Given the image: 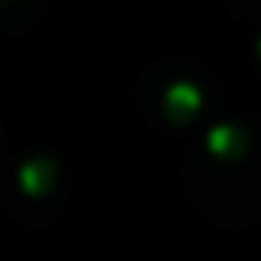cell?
Returning <instances> with one entry per match:
<instances>
[{"instance_id": "cell-2", "label": "cell", "mask_w": 261, "mask_h": 261, "mask_svg": "<svg viewBox=\"0 0 261 261\" xmlns=\"http://www.w3.org/2000/svg\"><path fill=\"white\" fill-rule=\"evenodd\" d=\"M243 147V133L232 129V125H215L207 133V150L215 154H229V150H240Z\"/></svg>"}, {"instance_id": "cell-1", "label": "cell", "mask_w": 261, "mask_h": 261, "mask_svg": "<svg viewBox=\"0 0 261 261\" xmlns=\"http://www.w3.org/2000/svg\"><path fill=\"white\" fill-rule=\"evenodd\" d=\"M165 104L172 108V115H193L197 108H200V90L193 86V83H175L172 90H168V97H165Z\"/></svg>"}, {"instance_id": "cell-3", "label": "cell", "mask_w": 261, "mask_h": 261, "mask_svg": "<svg viewBox=\"0 0 261 261\" xmlns=\"http://www.w3.org/2000/svg\"><path fill=\"white\" fill-rule=\"evenodd\" d=\"M257 47H261V43H257Z\"/></svg>"}]
</instances>
